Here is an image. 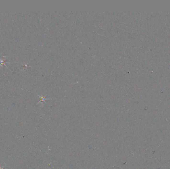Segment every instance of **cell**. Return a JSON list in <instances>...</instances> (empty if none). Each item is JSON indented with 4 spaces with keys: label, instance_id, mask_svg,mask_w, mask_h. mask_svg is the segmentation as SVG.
Segmentation results:
<instances>
[{
    "label": "cell",
    "instance_id": "obj_2",
    "mask_svg": "<svg viewBox=\"0 0 170 169\" xmlns=\"http://www.w3.org/2000/svg\"><path fill=\"white\" fill-rule=\"evenodd\" d=\"M4 167H3L2 168H1V166H0V169H4Z\"/></svg>",
    "mask_w": 170,
    "mask_h": 169
},
{
    "label": "cell",
    "instance_id": "obj_1",
    "mask_svg": "<svg viewBox=\"0 0 170 169\" xmlns=\"http://www.w3.org/2000/svg\"><path fill=\"white\" fill-rule=\"evenodd\" d=\"M0 61H1V64H0V66L2 65H5V62H7L6 61H1V60H0Z\"/></svg>",
    "mask_w": 170,
    "mask_h": 169
}]
</instances>
